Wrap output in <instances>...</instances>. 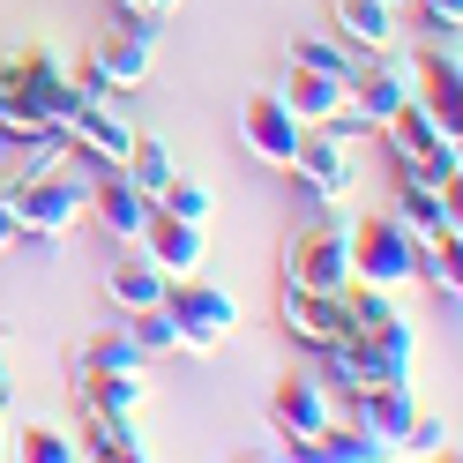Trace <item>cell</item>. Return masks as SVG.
<instances>
[{
  "label": "cell",
  "instance_id": "19",
  "mask_svg": "<svg viewBox=\"0 0 463 463\" xmlns=\"http://www.w3.org/2000/svg\"><path fill=\"white\" fill-rule=\"evenodd\" d=\"M75 403H98V411L142 419V403H150V366H120V373H75Z\"/></svg>",
  "mask_w": 463,
  "mask_h": 463
},
{
  "label": "cell",
  "instance_id": "20",
  "mask_svg": "<svg viewBox=\"0 0 463 463\" xmlns=\"http://www.w3.org/2000/svg\"><path fill=\"white\" fill-rule=\"evenodd\" d=\"M165 269L150 262V254H128V262H112L105 269V292H112V307H120V314H135V307H157L165 299Z\"/></svg>",
  "mask_w": 463,
  "mask_h": 463
},
{
  "label": "cell",
  "instance_id": "16",
  "mask_svg": "<svg viewBox=\"0 0 463 463\" xmlns=\"http://www.w3.org/2000/svg\"><path fill=\"white\" fill-rule=\"evenodd\" d=\"M344 82H352V75H322V68H299L292 61V75L277 82V98L292 105L299 128H329V120L344 128Z\"/></svg>",
  "mask_w": 463,
  "mask_h": 463
},
{
  "label": "cell",
  "instance_id": "28",
  "mask_svg": "<svg viewBox=\"0 0 463 463\" xmlns=\"http://www.w3.org/2000/svg\"><path fill=\"white\" fill-rule=\"evenodd\" d=\"M403 449H411V456H456V426L449 419H411Z\"/></svg>",
  "mask_w": 463,
  "mask_h": 463
},
{
  "label": "cell",
  "instance_id": "2",
  "mask_svg": "<svg viewBox=\"0 0 463 463\" xmlns=\"http://www.w3.org/2000/svg\"><path fill=\"white\" fill-rule=\"evenodd\" d=\"M8 202H15V224L31 232V240H68V232L90 217V172H82L75 150H68L52 165H31L8 187Z\"/></svg>",
  "mask_w": 463,
  "mask_h": 463
},
{
  "label": "cell",
  "instance_id": "32",
  "mask_svg": "<svg viewBox=\"0 0 463 463\" xmlns=\"http://www.w3.org/2000/svg\"><path fill=\"white\" fill-rule=\"evenodd\" d=\"M15 456V433H8V411H0V463Z\"/></svg>",
  "mask_w": 463,
  "mask_h": 463
},
{
  "label": "cell",
  "instance_id": "33",
  "mask_svg": "<svg viewBox=\"0 0 463 463\" xmlns=\"http://www.w3.org/2000/svg\"><path fill=\"white\" fill-rule=\"evenodd\" d=\"M8 389H15V382H8V359H0V411H8Z\"/></svg>",
  "mask_w": 463,
  "mask_h": 463
},
{
  "label": "cell",
  "instance_id": "24",
  "mask_svg": "<svg viewBox=\"0 0 463 463\" xmlns=\"http://www.w3.org/2000/svg\"><path fill=\"white\" fill-rule=\"evenodd\" d=\"M120 366H150V359L128 344V329H105V336H90V344L75 352V373H120Z\"/></svg>",
  "mask_w": 463,
  "mask_h": 463
},
{
  "label": "cell",
  "instance_id": "17",
  "mask_svg": "<svg viewBox=\"0 0 463 463\" xmlns=\"http://www.w3.org/2000/svg\"><path fill=\"white\" fill-rule=\"evenodd\" d=\"M61 135H68V150H75V157H90V165H120V157H128V142H135V128H128L105 98H90Z\"/></svg>",
  "mask_w": 463,
  "mask_h": 463
},
{
  "label": "cell",
  "instance_id": "22",
  "mask_svg": "<svg viewBox=\"0 0 463 463\" xmlns=\"http://www.w3.org/2000/svg\"><path fill=\"white\" fill-rule=\"evenodd\" d=\"M82 456H142V433H135V419H120V411H98V403H82Z\"/></svg>",
  "mask_w": 463,
  "mask_h": 463
},
{
  "label": "cell",
  "instance_id": "27",
  "mask_svg": "<svg viewBox=\"0 0 463 463\" xmlns=\"http://www.w3.org/2000/svg\"><path fill=\"white\" fill-rule=\"evenodd\" d=\"M15 456H31V463H75L82 441L61 433V426H23V433H15Z\"/></svg>",
  "mask_w": 463,
  "mask_h": 463
},
{
  "label": "cell",
  "instance_id": "7",
  "mask_svg": "<svg viewBox=\"0 0 463 463\" xmlns=\"http://www.w3.org/2000/svg\"><path fill=\"white\" fill-rule=\"evenodd\" d=\"M284 172H299V187H307L314 202H344V194H352V180H359L352 142H344V128H336V120H329V128H307Z\"/></svg>",
  "mask_w": 463,
  "mask_h": 463
},
{
  "label": "cell",
  "instance_id": "18",
  "mask_svg": "<svg viewBox=\"0 0 463 463\" xmlns=\"http://www.w3.org/2000/svg\"><path fill=\"white\" fill-rule=\"evenodd\" d=\"M336 31H344V45L352 52H389L396 38H403V8L396 0H336Z\"/></svg>",
  "mask_w": 463,
  "mask_h": 463
},
{
  "label": "cell",
  "instance_id": "31",
  "mask_svg": "<svg viewBox=\"0 0 463 463\" xmlns=\"http://www.w3.org/2000/svg\"><path fill=\"white\" fill-rule=\"evenodd\" d=\"M172 8H180V0H120V15H150V23L172 15Z\"/></svg>",
  "mask_w": 463,
  "mask_h": 463
},
{
  "label": "cell",
  "instance_id": "8",
  "mask_svg": "<svg viewBox=\"0 0 463 463\" xmlns=\"http://www.w3.org/2000/svg\"><path fill=\"white\" fill-rule=\"evenodd\" d=\"M299 120H292V105H284L277 90H247V105H240V142H247V157H262V165H292V150H299Z\"/></svg>",
  "mask_w": 463,
  "mask_h": 463
},
{
  "label": "cell",
  "instance_id": "5",
  "mask_svg": "<svg viewBox=\"0 0 463 463\" xmlns=\"http://www.w3.org/2000/svg\"><path fill=\"white\" fill-rule=\"evenodd\" d=\"M382 135H389V150H396V172H419V180H433V187H456V172H463V135H449L426 105L403 98L396 120H389Z\"/></svg>",
  "mask_w": 463,
  "mask_h": 463
},
{
  "label": "cell",
  "instance_id": "25",
  "mask_svg": "<svg viewBox=\"0 0 463 463\" xmlns=\"http://www.w3.org/2000/svg\"><path fill=\"white\" fill-rule=\"evenodd\" d=\"M292 61L299 68H322V75H359L366 52H352L344 38H292Z\"/></svg>",
  "mask_w": 463,
  "mask_h": 463
},
{
  "label": "cell",
  "instance_id": "6",
  "mask_svg": "<svg viewBox=\"0 0 463 463\" xmlns=\"http://www.w3.org/2000/svg\"><path fill=\"white\" fill-rule=\"evenodd\" d=\"M419 277V240L403 232L389 210L352 217V284H373V292H403Z\"/></svg>",
  "mask_w": 463,
  "mask_h": 463
},
{
  "label": "cell",
  "instance_id": "15",
  "mask_svg": "<svg viewBox=\"0 0 463 463\" xmlns=\"http://www.w3.org/2000/svg\"><path fill=\"white\" fill-rule=\"evenodd\" d=\"M411 240H456V187H433L419 172H396V210H389Z\"/></svg>",
  "mask_w": 463,
  "mask_h": 463
},
{
  "label": "cell",
  "instance_id": "30",
  "mask_svg": "<svg viewBox=\"0 0 463 463\" xmlns=\"http://www.w3.org/2000/svg\"><path fill=\"white\" fill-rule=\"evenodd\" d=\"M23 240V224H15V202H8V187H0V254H8Z\"/></svg>",
  "mask_w": 463,
  "mask_h": 463
},
{
  "label": "cell",
  "instance_id": "26",
  "mask_svg": "<svg viewBox=\"0 0 463 463\" xmlns=\"http://www.w3.org/2000/svg\"><path fill=\"white\" fill-rule=\"evenodd\" d=\"M128 344H135L142 359L180 352V344H172V314H165V307H135V314H128Z\"/></svg>",
  "mask_w": 463,
  "mask_h": 463
},
{
  "label": "cell",
  "instance_id": "4",
  "mask_svg": "<svg viewBox=\"0 0 463 463\" xmlns=\"http://www.w3.org/2000/svg\"><path fill=\"white\" fill-rule=\"evenodd\" d=\"M284 284H299V292H344L352 284V217L314 210L292 232V247H284Z\"/></svg>",
  "mask_w": 463,
  "mask_h": 463
},
{
  "label": "cell",
  "instance_id": "9",
  "mask_svg": "<svg viewBox=\"0 0 463 463\" xmlns=\"http://www.w3.org/2000/svg\"><path fill=\"white\" fill-rule=\"evenodd\" d=\"M90 217H98L105 240L135 247V240H142V224H150V194H142L120 165H98V172H90Z\"/></svg>",
  "mask_w": 463,
  "mask_h": 463
},
{
  "label": "cell",
  "instance_id": "12",
  "mask_svg": "<svg viewBox=\"0 0 463 463\" xmlns=\"http://www.w3.org/2000/svg\"><path fill=\"white\" fill-rule=\"evenodd\" d=\"M344 403H352V426L366 433V441H382L389 456L403 449V433H411V419H419L411 382H366L359 396H344Z\"/></svg>",
  "mask_w": 463,
  "mask_h": 463
},
{
  "label": "cell",
  "instance_id": "23",
  "mask_svg": "<svg viewBox=\"0 0 463 463\" xmlns=\"http://www.w3.org/2000/svg\"><path fill=\"white\" fill-rule=\"evenodd\" d=\"M120 172H128V180H135L142 194H157V187H165L180 165H172V142H157V135H135V142H128V157H120Z\"/></svg>",
  "mask_w": 463,
  "mask_h": 463
},
{
  "label": "cell",
  "instance_id": "11",
  "mask_svg": "<svg viewBox=\"0 0 463 463\" xmlns=\"http://www.w3.org/2000/svg\"><path fill=\"white\" fill-rule=\"evenodd\" d=\"M165 277H194L202 262H210V224H187V217H172L150 202V224H142V240H135Z\"/></svg>",
  "mask_w": 463,
  "mask_h": 463
},
{
  "label": "cell",
  "instance_id": "3",
  "mask_svg": "<svg viewBox=\"0 0 463 463\" xmlns=\"http://www.w3.org/2000/svg\"><path fill=\"white\" fill-rule=\"evenodd\" d=\"M165 314H172V344H180V352H224L232 344V329H240V299L224 292V284H210V277H172L165 284V299H157Z\"/></svg>",
  "mask_w": 463,
  "mask_h": 463
},
{
  "label": "cell",
  "instance_id": "29",
  "mask_svg": "<svg viewBox=\"0 0 463 463\" xmlns=\"http://www.w3.org/2000/svg\"><path fill=\"white\" fill-rule=\"evenodd\" d=\"M396 8H419L433 38H456V23H463V0H396Z\"/></svg>",
  "mask_w": 463,
  "mask_h": 463
},
{
  "label": "cell",
  "instance_id": "1",
  "mask_svg": "<svg viewBox=\"0 0 463 463\" xmlns=\"http://www.w3.org/2000/svg\"><path fill=\"white\" fill-rule=\"evenodd\" d=\"M90 98H105L98 68L75 75L45 38L0 52V142H8V150H38V142L61 135Z\"/></svg>",
  "mask_w": 463,
  "mask_h": 463
},
{
  "label": "cell",
  "instance_id": "10",
  "mask_svg": "<svg viewBox=\"0 0 463 463\" xmlns=\"http://www.w3.org/2000/svg\"><path fill=\"white\" fill-rule=\"evenodd\" d=\"M284 329H292L307 352L344 344L352 336V284H344V292H299V284H284Z\"/></svg>",
  "mask_w": 463,
  "mask_h": 463
},
{
  "label": "cell",
  "instance_id": "14",
  "mask_svg": "<svg viewBox=\"0 0 463 463\" xmlns=\"http://www.w3.org/2000/svg\"><path fill=\"white\" fill-rule=\"evenodd\" d=\"M336 411H329V389L314 382V373H292V382H277L269 389V426H277V441L284 449H299V441H314Z\"/></svg>",
  "mask_w": 463,
  "mask_h": 463
},
{
  "label": "cell",
  "instance_id": "13",
  "mask_svg": "<svg viewBox=\"0 0 463 463\" xmlns=\"http://www.w3.org/2000/svg\"><path fill=\"white\" fill-rule=\"evenodd\" d=\"M150 61H157V31H150V15H120V31H105V45H98V82L105 90H135L142 75H150Z\"/></svg>",
  "mask_w": 463,
  "mask_h": 463
},
{
  "label": "cell",
  "instance_id": "21",
  "mask_svg": "<svg viewBox=\"0 0 463 463\" xmlns=\"http://www.w3.org/2000/svg\"><path fill=\"white\" fill-rule=\"evenodd\" d=\"M292 456H314V463H382L389 449H382V441H366V433H359L352 419H344V426L329 419V426H322V433H314V441H299Z\"/></svg>",
  "mask_w": 463,
  "mask_h": 463
}]
</instances>
